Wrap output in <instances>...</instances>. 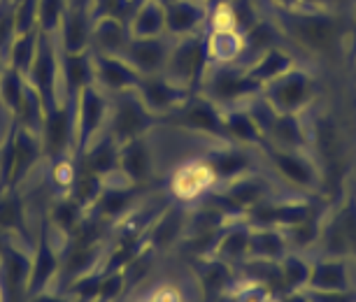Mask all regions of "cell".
Here are the masks:
<instances>
[{"instance_id": "277c9868", "label": "cell", "mask_w": 356, "mask_h": 302, "mask_svg": "<svg viewBox=\"0 0 356 302\" xmlns=\"http://www.w3.org/2000/svg\"><path fill=\"white\" fill-rule=\"evenodd\" d=\"M303 293L310 302H356V288H349V291H310L305 288Z\"/></svg>"}, {"instance_id": "6da1fadb", "label": "cell", "mask_w": 356, "mask_h": 302, "mask_svg": "<svg viewBox=\"0 0 356 302\" xmlns=\"http://www.w3.org/2000/svg\"><path fill=\"white\" fill-rule=\"evenodd\" d=\"M307 288L310 291H349V288H354V284L342 260H321V263H314L310 267Z\"/></svg>"}, {"instance_id": "7a4b0ae2", "label": "cell", "mask_w": 356, "mask_h": 302, "mask_svg": "<svg viewBox=\"0 0 356 302\" xmlns=\"http://www.w3.org/2000/svg\"><path fill=\"white\" fill-rule=\"evenodd\" d=\"M280 277H282V286L286 291H303L307 288V279H310V263H305L303 258L296 256H286L280 260Z\"/></svg>"}, {"instance_id": "8992f818", "label": "cell", "mask_w": 356, "mask_h": 302, "mask_svg": "<svg viewBox=\"0 0 356 302\" xmlns=\"http://www.w3.org/2000/svg\"><path fill=\"white\" fill-rule=\"evenodd\" d=\"M270 302H310V300L305 298L303 291H286V293L277 295V298H273Z\"/></svg>"}, {"instance_id": "3957f363", "label": "cell", "mask_w": 356, "mask_h": 302, "mask_svg": "<svg viewBox=\"0 0 356 302\" xmlns=\"http://www.w3.org/2000/svg\"><path fill=\"white\" fill-rule=\"evenodd\" d=\"M200 281H203V288H205V293L210 295V300H217L219 295H224L228 291V286H231V274H228V267L224 263H214L203 272Z\"/></svg>"}, {"instance_id": "5b68a950", "label": "cell", "mask_w": 356, "mask_h": 302, "mask_svg": "<svg viewBox=\"0 0 356 302\" xmlns=\"http://www.w3.org/2000/svg\"><path fill=\"white\" fill-rule=\"evenodd\" d=\"M26 302H72V298H65V295H54V293H35V295H29Z\"/></svg>"}]
</instances>
